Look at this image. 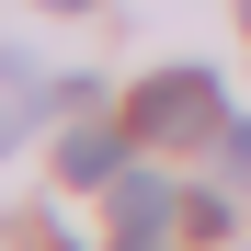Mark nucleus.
<instances>
[{
  "label": "nucleus",
  "mask_w": 251,
  "mask_h": 251,
  "mask_svg": "<svg viewBox=\"0 0 251 251\" xmlns=\"http://www.w3.org/2000/svg\"><path fill=\"white\" fill-rule=\"evenodd\" d=\"M126 126H137L149 149H194V137H228V92L217 69H160L137 103H126Z\"/></svg>",
  "instance_id": "obj_1"
},
{
  "label": "nucleus",
  "mask_w": 251,
  "mask_h": 251,
  "mask_svg": "<svg viewBox=\"0 0 251 251\" xmlns=\"http://www.w3.org/2000/svg\"><path fill=\"white\" fill-rule=\"evenodd\" d=\"M126 149H137V126H80V137L57 149V172H69L80 194H114V183H126Z\"/></svg>",
  "instance_id": "obj_2"
},
{
  "label": "nucleus",
  "mask_w": 251,
  "mask_h": 251,
  "mask_svg": "<svg viewBox=\"0 0 251 251\" xmlns=\"http://www.w3.org/2000/svg\"><path fill=\"white\" fill-rule=\"evenodd\" d=\"M114 217H126V228H160V217H172L160 172H126V183H114Z\"/></svg>",
  "instance_id": "obj_3"
},
{
  "label": "nucleus",
  "mask_w": 251,
  "mask_h": 251,
  "mask_svg": "<svg viewBox=\"0 0 251 251\" xmlns=\"http://www.w3.org/2000/svg\"><path fill=\"white\" fill-rule=\"evenodd\" d=\"M23 80H34L23 57H0V149H12V137H23V126H34V92H23Z\"/></svg>",
  "instance_id": "obj_4"
},
{
  "label": "nucleus",
  "mask_w": 251,
  "mask_h": 251,
  "mask_svg": "<svg viewBox=\"0 0 251 251\" xmlns=\"http://www.w3.org/2000/svg\"><path fill=\"white\" fill-rule=\"evenodd\" d=\"M228 172H240V183H251V114H240V126H228Z\"/></svg>",
  "instance_id": "obj_5"
},
{
  "label": "nucleus",
  "mask_w": 251,
  "mask_h": 251,
  "mask_svg": "<svg viewBox=\"0 0 251 251\" xmlns=\"http://www.w3.org/2000/svg\"><path fill=\"white\" fill-rule=\"evenodd\" d=\"M126 251H160V228H126Z\"/></svg>",
  "instance_id": "obj_6"
},
{
  "label": "nucleus",
  "mask_w": 251,
  "mask_h": 251,
  "mask_svg": "<svg viewBox=\"0 0 251 251\" xmlns=\"http://www.w3.org/2000/svg\"><path fill=\"white\" fill-rule=\"evenodd\" d=\"M46 12H92V0H46Z\"/></svg>",
  "instance_id": "obj_7"
},
{
  "label": "nucleus",
  "mask_w": 251,
  "mask_h": 251,
  "mask_svg": "<svg viewBox=\"0 0 251 251\" xmlns=\"http://www.w3.org/2000/svg\"><path fill=\"white\" fill-rule=\"evenodd\" d=\"M240 23H251V0H240Z\"/></svg>",
  "instance_id": "obj_8"
}]
</instances>
